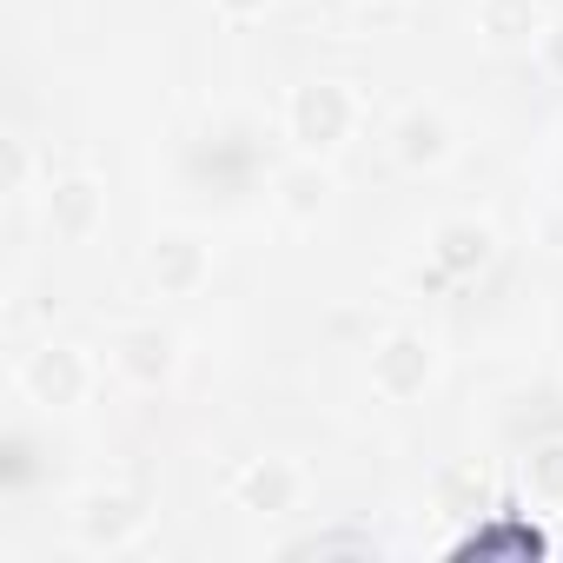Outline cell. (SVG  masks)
<instances>
[{
  "instance_id": "cell-1",
  "label": "cell",
  "mask_w": 563,
  "mask_h": 563,
  "mask_svg": "<svg viewBox=\"0 0 563 563\" xmlns=\"http://www.w3.org/2000/svg\"><path fill=\"white\" fill-rule=\"evenodd\" d=\"M352 126H358V100L339 80H312V87H299L286 100V133L306 153H332L339 140H352Z\"/></svg>"
},
{
  "instance_id": "cell-2",
  "label": "cell",
  "mask_w": 563,
  "mask_h": 563,
  "mask_svg": "<svg viewBox=\"0 0 563 563\" xmlns=\"http://www.w3.org/2000/svg\"><path fill=\"white\" fill-rule=\"evenodd\" d=\"M41 219H47L54 239L87 245V239L107 225V186H100L93 173H60V179L41 186Z\"/></svg>"
},
{
  "instance_id": "cell-3",
  "label": "cell",
  "mask_w": 563,
  "mask_h": 563,
  "mask_svg": "<svg viewBox=\"0 0 563 563\" xmlns=\"http://www.w3.org/2000/svg\"><path fill=\"white\" fill-rule=\"evenodd\" d=\"M21 391L47 411H67L93 391V365H87L80 345H41V352L21 358Z\"/></svg>"
},
{
  "instance_id": "cell-4",
  "label": "cell",
  "mask_w": 563,
  "mask_h": 563,
  "mask_svg": "<svg viewBox=\"0 0 563 563\" xmlns=\"http://www.w3.org/2000/svg\"><path fill=\"white\" fill-rule=\"evenodd\" d=\"M431 372H438V352H431L424 332H391V339L372 352V385H378L385 398H418V391L431 385Z\"/></svg>"
},
{
  "instance_id": "cell-5",
  "label": "cell",
  "mask_w": 563,
  "mask_h": 563,
  "mask_svg": "<svg viewBox=\"0 0 563 563\" xmlns=\"http://www.w3.org/2000/svg\"><path fill=\"white\" fill-rule=\"evenodd\" d=\"M173 365H179V339H173V332H159V325H126V332L113 339V372H120V378H133L140 391L166 385V378H173Z\"/></svg>"
},
{
  "instance_id": "cell-6",
  "label": "cell",
  "mask_w": 563,
  "mask_h": 563,
  "mask_svg": "<svg viewBox=\"0 0 563 563\" xmlns=\"http://www.w3.org/2000/svg\"><path fill=\"white\" fill-rule=\"evenodd\" d=\"M206 272H212V258H206V245L186 239V232H159L153 252H146V278H153L166 299H192V292L206 286Z\"/></svg>"
},
{
  "instance_id": "cell-7",
  "label": "cell",
  "mask_w": 563,
  "mask_h": 563,
  "mask_svg": "<svg viewBox=\"0 0 563 563\" xmlns=\"http://www.w3.org/2000/svg\"><path fill=\"white\" fill-rule=\"evenodd\" d=\"M140 523H146V510L120 490H100V497L80 504V543L87 550H126L140 537Z\"/></svg>"
},
{
  "instance_id": "cell-8",
  "label": "cell",
  "mask_w": 563,
  "mask_h": 563,
  "mask_svg": "<svg viewBox=\"0 0 563 563\" xmlns=\"http://www.w3.org/2000/svg\"><path fill=\"white\" fill-rule=\"evenodd\" d=\"M391 146H398V159H405L411 173H431V166H444V159H451V120H444V113H431V107H411V113L398 120Z\"/></svg>"
},
{
  "instance_id": "cell-9",
  "label": "cell",
  "mask_w": 563,
  "mask_h": 563,
  "mask_svg": "<svg viewBox=\"0 0 563 563\" xmlns=\"http://www.w3.org/2000/svg\"><path fill=\"white\" fill-rule=\"evenodd\" d=\"M292 497H299V471L278 464V457H265V464H252L239 477V504L245 510H292Z\"/></svg>"
},
{
  "instance_id": "cell-10",
  "label": "cell",
  "mask_w": 563,
  "mask_h": 563,
  "mask_svg": "<svg viewBox=\"0 0 563 563\" xmlns=\"http://www.w3.org/2000/svg\"><path fill=\"white\" fill-rule=\"evenodd\" d=\"M477 27H484L497 47H510V41L543 34V14H537V0H484V8H477Z\"/></svg>"
},
{
  "instance_id": "cell-11",
  "label": "cell",
  "mask_w": 563,
  "mask_h": 563,
  "mask_svg": "<svg viewBox=\"0 0 563 563\" xmlns=\"http://www.w3.org/2000/svg\"><path fill=\"white\" fill-rule=\"evenodd\" d=\"M325 192H332V179L319 166H286L278 173V206H286V219H319Z\"/></svg>"
},
{
  "instance_id": "cell-12",
  "label": "cell",
  "mask_w": 563,
  "mask_h": 563,
  "mask_svg": "<svg viewBox=\"0 0 563 563\" xmlns=\"http://www.w3.org/2000/svg\"><path fill=\"white\" fill-rule=\"evenodd\" d=\"M438 258H444L451 272H471V265H484V258H490V232H484V225H471V219H457V225H444V232H438Z\"/></svg>"
},
{
  "instance_id": "cell-13",
  "label": "cell",
  "mask_w": 563,
  "mask_h": 563,
  "mask_svg": "<svg viewBox=\"0 0 563 563\" xmlns=\"http://www.w3.org/2000/svg\"><path fill=\"white\" fill-rule=\"evenodd\" d=\"M27 173H34V153H27V140L14 133V140H8V192H27Z\"/></svg>"
},
{
  "instance_id": "cell-14",
  "label": "cell",
  "mask_w": 563,
  "mask_h": 563,
  "mask_svg": "<svg viewBox=\"0 0 563 563\" xmlns=\"http://www.w3.org/2000/svg\"><path fill=\"white\" fill-rule=\"evenodd\" d=\"M537 484H543L550 497H563V451H543V457H537Z\"/></svg>"
},
{
  "instance_id": "cell-15",
  "label": "cell",
  "mask_w": 563,
  "mask_h": 563,
  "mask_svg": "<svg viewBox=\"0 0 563 563\" xmlns=\"http://www.w3.org/2000/svg\"><path fill=\"white\" fill-rule=\"evenodd\" d=\"M212 8H219L225 21H252V14H265V0H212Z\"/></svg>"
},
{
  "instance_id": "cell-16",
  "label": "cell",
  "mask_w": 563,
  "mask_h": 563,
  "mask_svg": "<svg viewBox=\"0 0 563 563\" xmlns=\"http://www.w3.org/2000/svg\"><path fill=\"white\" fill-rule=\"evenodd\" d=\"M543 54H550V67L563 74V27H550V34H543Z\"/></svg>"
}]
</instances>
